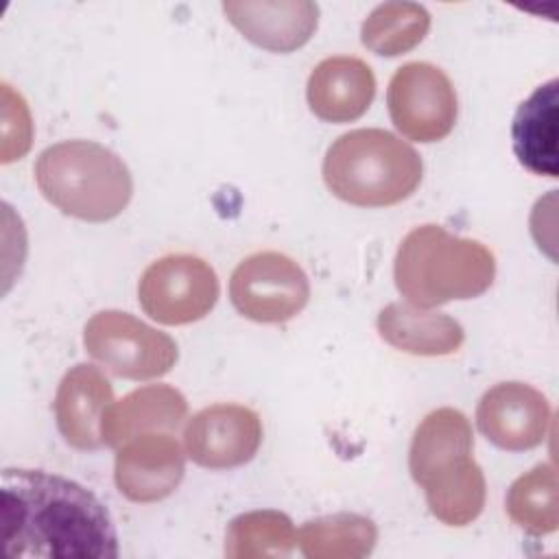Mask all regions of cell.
<instances>
[{
    "label": "cell",
    "instance_id": "2",
    "mask_svg": "<svg viewBox=\"0 0 559 559\" xmlns=\"http://www.w3.org/2000/svg\"><path fill=\"white\" fill-rule=\"evenodd\" d=\"M408 469L430 513L445 526H467L485 509L487 483L474 461L469 419L450 406L428 413L413 432Z\"/></svg>",
    "mask_w": 559,
    "mask_h": 559
},
{
    "label": "cell",
    "instance_id": "6",
    "mask_svg": "<svg viewBox=\"0 0 559 559\" xmlns=\"http://www.w3.org/2000/svg\"><path fill=\"white\" fill-rule=\"evenodd\" d=\"M85 352L118 378L153 380L166 376L179 347L166 334L122 310H100L83 328Z\"/></svg>",
    "mask_w": 559,
    "mask_h": 559
},
{
    "label": "cell",
    "instance_id": "21",
    "mask_svg": "<svg viewBox=\"0 0 559 559\" xmlns=\"http://www.w3.org/2000/svg\"><path fill=\"white\" fill-rule=\"evenodd\" d=\"M509 520L531 535H548L559 526L557 472L552 463H539L518 476L504 498Z\"/></svg>",
    "mask_w": 559,
    "mask_h": 559
},
{
    "label": "cell",
    "instance_id": "15",
    "mask_svg": "<svg viewBox=\"0 0 559 559\" xmlns=\"http://www.w3.org/2000/svg\"><path fill=\"white\" fill-rule=\"evenodd\" d=\"M376 96V76L371 68L347 55L319 61L308 76L306 98L310 111L334 124L358 120Z\"/></svg>",
    "mask_w": 559,
    "mask_h": 559
},
{
    "label": "cell",
    "instance_id": "5",
    "mask_svg": "<svg viewBox=\"0 0 559 559\" xmlns=\"http://www.w3.org/2000/svg\"><path fill=\"white\" fill-rule=\"evenodd\" d=\"M33 173L48 203L85 223L120 216L133 197V177L122 157L92 140H63L44 148Z\"/></svg>",
    "mask_w": 559,
    "mask_h": 559
},
{
    "label": "cell",
    "instance_id": "10",
    "mask_svg": "<svg viewBox=\"0 0 559 559\" xmlns=\"http://www.w3.org/2000/svg\"><path fill=\"white\" fill-rule=\"evenodd\" d=\"M260 443V415L242 404L205 406L183 428L186 456L205 469L240 467L255 456Z\"/></svg>",
    "mask_w": 559,
    "mask_h": 559
},
{
    "label": "cell",
    "instance_id": "13",
    "mask_svg": "<svg viewBox=\"0 0 559 559\" xmlns=\"http://www.w3.org/2000/svg\"><path fill=\"white\" fill-rule=\"evenodd\" d=\"M223 13L245 39L269 52H293L319 26V4L310 0L223 2Z\"/></svg>",
    "mask_w": 559,
    "mask_h": 559
},
{
    "label": "cell",
    "instance_id": "22",
    "mask_svg": "<svg viewBox=\"0 0 559 559\" xmlns=\"http://www.w3.org/2000/svg\"><path fill=\"white\" fill-rule=\"evenodd\" d=\"M430 28V13L417 2L378 4L360 26V41L380 57H397L424 41Z\"/></svg>",
    "mask_w": 559,
    "mask_h": 559
},
{
    "label": "cell",
    "instance_id": "16",
    "mask_svg": "<svg viewBox=\"0 0 559 559\" xmlns=\"http://www.w3.org/2000/svg\"><path fill=\"white\" fill-rule=\"evenodd\" d=\"M186 415L188 400L179 389L170 384L140 386L109 404L100 424V437L105 445L120 448L138 435L175 430Z\"/></svg>",
    "mask_w": 559,
    "mask_h": 559
},
{
    "label": "cell",
    "instance_id": "3",
    "mask_svg": "<svg viewBox=\"0 0 559 559\" xmlns=\"http://www.w3.org/2000/svg\"><path fill=\"white\" fill-rule=\"evenodd\" d=\"M393 277L408 304L437 308L483 295L493 284L496 258L480 240L454 236L428 223L402 238Z\"/></svg>",
    "mask_w": 559,
    "mask_h": 559
},
{
    "label": "cell",
    "instance_id": "18",
    "mask_svg": "<svg viewBox=\"0 0 559 559\" xmlns=\"http://www.w3.org/2000/svg\"><path fill=\"white\" fill-rule=\"evenodd\" d=\"M513 153L535 175L557 177V79L539 85L515 111Z\"/></svg>",
    "mask_w": 559,
    "mask_h": 559
},
{
    "label": "cell",
    "instance_id": "17",
    "mask_svg": "<svg viewBox=\"0 0 559 559\" xmlns=\"http://www.w3.org/2000/svg\"><path fill=\"white\" fill-rule=\"evenodd\" d=\"M378 332L384 343L413 356H450L465 343V330L456 319L408 301L384 306Z\"/></svg>",
    "mask_w": 559,
    "mask_h": 559
},
{
    "label": "cell",
    "instance_id": "4",
    "mask_svg": "<svg viewBox=\"0 0 559 559\" xmlns=\"http://www.w3.org/2000/svg\"><path fill=\"white\" fill-rule=\"evenodd\" d=\"M328 190L356 207H389L406 201L421 183L419 153L384 129H352L323 157Z\"/></svg>",
    "mask_w": 559,
    "mask_h": 559
},
{
    "label": "cell",
    "instance_id": "20",
    "mask_svg": "<svg viewBox=\"0 0 559 559\" xmlns=\"http://www.w3.org/2000/svg\"><path fill=\"white\" fill-rule=\"evenodd\" d=\"M295 546L293 520L275 509L240 513L225 531V557L229 559L288 557Z\"/></svg>",
    "mask_w": 559,
    "mask_h": 559
},
{
    "label": "cell",
    "instance_id": "14",
    "mask_svg": "<svg viewBox=\"0 0 559 559\" xmlns=\"http://www.w3.org/2000/svg\"><path fill=\"white\" fill-rule=\"evenodd\" d=\"M114 402L105 373L87 362L68 369L55 393V421L63 441L76 450L103 448L100 424Z\"/></svg>",
    "mask_w": 559,
    "mask_h": 559
},
{
    "label": "cell",
    "instance_id": "7",
    "mask_svg": "<svg viewBox=\"0 0 559 559\" xmlns=\"http://www.w3.org/2000/svg\"><path fill=\"white\" fill-rule=\"evenodd\" d=\"M221 293L216 271L192 253H168L151 262L138 282L142 310L162 325L201 321Z\"/></svg>",
    "mask_w": 559,
    "mask_h": 559
},
{
    "label": "cell",
    "instance_id": "1",
    "mask_svg": "<svg viewBox=\"0 0 559 559\" xmlns=\"http://www.w3.org/2000/svg\"><path fill=\"white\" fill-rule=\"evenodd\" d=\"M2 552L13 559H116L118 533L83 485L44 469L7 467L0 478Z\"/></svg>",
    "mask_w": 559,
    "mask_h": 559
},
{
    "label": "cell",
    "instance_id": "8",
    "mask_svg": "<svg viewBox=\"0 0 559 559\" xmlns=\"http://www.w3.org/2000/svg\"><path fill=\"white\" fill-rule=\"evenodd\" d=\"M386 105L395 129L424 144L448 138L459 116L450 76L428 61H408L395 70L389 81Z\"/></svg>",
    "mask_w": 559,
    "mask_h": 559
},
{
    "label": "cell",
    "instance_id": "19",
    "mask_svg": "<svg viewBox=\"0 0 559 559\" xmlns=\"http://www.w3.org/2000/svg\"><path fill=\"white\" fill-rule=\"evenodd\" d=\"M378 542L373 520L360 513H334L308 520L297 531L299 552L308 559H360Z\"/></svg>",
    "mask_w": 559,
    "mask_h": 559
},
{
    "label": "cell",
    "instance_id": "9",
    "mask_svg": "<svg viewBox=\"0 0 559 559\" xmlns=\"http://www.w3.org/2000/svg\"><path fill=\"white\" fill-rule=\"evenodd\" d=\"M234 308L255 323H284L310 299L304 269L280 251H258L238 262L229 277Z\"/></svg>",
    "mask_w": 559,
    "mask_h": 559
},
{
    "label": "cell",
    "instance_id": "12",
    "mask_svg": "<svg viewBox=\"0 0 559 559\" xmlns=\"http://www.w3.org/2000/svg\"><path fill=\"white\" fill-rule=\"evenodd\" d=\"M186 474V452L168 432H146L129 439L116 452L114 483L140 504L168 498Z\"/></svg>",
    "mask_w": 559,
    "mask_h": 559
},
{
    "label": "cell",
    "instance_id": "11",
    "mask_svg": "<svg viewBox=\"0 0 559 559\" xmlns=\"http://www.w3.org/2000/svg\"><path fill=\"white\" fill-rule=\"evenodd\" d=\"M552 408L548 397L526 382H498L487 389L476 406V426L487 441L507 452L542 445L550 430Z\"/></svg>",
    "mask_w": 559,
    "mask_h": 559
}]
</instances>
